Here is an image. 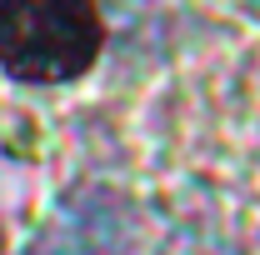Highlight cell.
<instances>
[{"mask_svg":"<svg viewBox=\"0 0 260 255\" xmlns=\"http://www.w3.org/2000/svg\"><path fill=\"white\" fill-rule=\"evenodd\" d=\"M105 45L95 0H0V70L15 80H75Z\"/></svg>","mask_w":260,"mask_h":255,"instance_id":"cell-1","label":"cell"}]
</instances>
